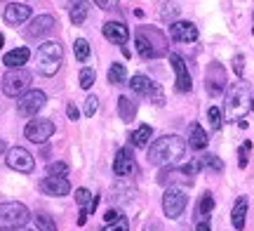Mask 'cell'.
I'll return each instance as SVG.
<instances>
[{
    "label": "cell",
    "mask_w": 254,
    "mask_h": 231,
    "mask_svg": "<svg viewBox=\"0 0 254 231\" xmlns=\"http://www.w3.org/2000/svg\"><path fill=\"white\" fill-rule=\"evenodd\" d=\"M57 26V19L52 14H38V17L31 19V24L26 28V36L28 38H45L52 28Z\"/></svg>",
    "instance_id": "12"
},
{
    "label": "cell",
    "mask_w": 254,
    "mask_h": 231,
    "mask_svg": "<svg viewBox=\"0 0 254 231\" xmlns=\"http://www.w3.org/2000/svg\"><path fill=\"white\" fill-rule=\"evenodd\" d=\"M28 57H31L28 47H17V50H12V52H7V55L2 57V64L7 66V69H24Z\"/></svg>",
    "instance_id": "20"
},
{
    "label": "cell",
    "mask_w": 254,
    "mask_h": 231,
    "mask_svg": "<svg viewBox=\"0 0 254 231\" xmlns=\"http://www.w3.org/2000/svg\"><path fill=\"white\" fill-rule=\"evenodd\" d=\"M247 94H250L247 83H236L231 87V92L226 97V120H243V116L250 109Z\"/></svg>",
    "instance_id": "4"
},
{
    "label": "cell",
    "mask_w": 254,
    "mask_h": 231,
    "mask_svg": "<svg viewBox=\"0 0 254 231\" xmlns=\"http://www.w3.org/2000/svg\"><path fill=\"white\" fill-rule=\"evenodd\" d=\"M47 102V94L43 90H28L19 97L17 102V111L19 116H24V118H31V116H36Z\"/></svg>",
    "instance_id": "7"
},
{
    "label": "cell",
    "mask_w": 254,
    "mask_h": 231,
    "mask_svg": "<svg viewBox=\"0 0 254 231\" xmlns=\"http://www.w3.org/2000/svg\"><path fill=\"white\" fill-rule=\"evenodd\" d=\"M62 59H64V47L62 43L57 40H45L43 45L38 47L36 52V62H38V74L40 76H55L62 66Z\"/></svg>",
    "instance_id": "2"
},
{
    "label": "cell",
    "mask_w": 254,
    "mask_h": 231,
    "mask_svg": "<svg viewBox=\"0 0 254 231\" xmlns=\"http://www.w3.org/2000/svg\"><path fill=\"white\" fill-rule=\"evenodd\" d=\"M252 33H254V26H252Z\"/></svg>",
    "instance_id": "51"
},
{
    "label": "cell",
    "mask_w": 254,
    "mask_h": 231,
    "mask_svg": "<svg viewBox=\"0 0 254 231\" xmlns=\"http://www.w3.org/2000/svg\"><path fill=\"white\" fill-rule=\"evenodd\" d=\"M97 80V74H94V69H82L80 71V87L82 90H90L92 85Z\"/></svg>",
    "instance_id": "33"
},
{
    "label": "cell",
    "mask_w": 254,
    "mask_h": 231,
    "mask_svg": "<svg viewBox=\"0 0 254 231\" xmlns=\"http://www.w3.org/2000/svg\"><path fill=\"white\" fill-rule=\"evenodd\" d=\"M92 198H94V196H92L87 189H78V191H75V203L80 205V210L82 208H90Z\"/></svg>",
    "instance_id": "34"
},
{
    "label": "cell",
    "mask_w": 254,
    "mask_h": 231,
    "mask_svg": "<svg viewBox=\"0 0 254 231\" xmlns=\"http://www.w3.org/2000/svg\"><path fill=\"white\" fill-rule=\"evenodd\" d=\"M207 132L200 128V123H190V128H189V144L193 151H202V149H207Z\"/></svg>",
    "instance_id": "19"
},
{
    "label": "cell",
    "mask_w": 254,
    "mask_h": 231,
    "mask_svg": "<svg viewBox=\"0 0 254 231\" xmlns=\"http://www.w3.org/2000/svg\"><path fill=\"white\" fill-rule=\"evenodd\" d=\"M170 36L179 43H195L198 40V26L190 24V21H172Z\"/></svg>",
    "instance_id": "14"
},
{
    "label": "cell",
    "mask_w": 254,
    "mask_h": 231,
    "mask_svg": "<svg viewBox=\"0 0 254 231\" xmlns=\"http://www.w3.org/2000/svg\"><path fill=\"white\" fill-rule=\"evenodd\" d=\"M71 24H75V26H80L82 21L87 19V14H90V2H85V0H80V2H75L71 7Z\"/></svg>",
    "instance_id": "26"
},
{
    "label": "cell",
    "mask_w": 254,
    "mask_h": 231,
    "mask_svg": "<svg viewBox=\"0 0 254 231\" xmlns=\"http://www.w3.org/2000/svg\"><path fill=\"white\" fill-rule=\"evenodd\" d=\"M40 189L45 191L47 196H66L71 191V184L66 177H50L47 175L43 182H40Z\"/></svg>",
    "instance_id": "16"
},
{
    "label": "cell",
    "mask_w": 254,
    "mask_h": 231,
    "mask_svg": "<svg viewBox=\"0 0 254 231\" xmlns=\"http://www.w3.org/2000/svg\"><path fill=\"white\" fill-rule=\"evenodd\" d=\"M31 220V213L24 203L19 201H7L0 203V231H17L24 229Z\"/></svg>",
    "instance_id": "3"
},
{
    "label": "cell",
    "mask_w": 254,
    "mask_h": 231,
    "mask_svg": "<svg viewBox=\"0 0 254 231\" xmlns=\"http://www.w3.org/2000/svg\"><path fill=\"white\" fill-rule=\"evenodd\" d=\"M87 217H90V213H87V208H82V210H80V215H78V224H80V227H82V224L87 222Z\"/></svg>",
    "instance_id": "45"
},
{
    "label": "cell",
    "mask_w": 254,
    "mask_h": 231,
    "mask_svg": "<svg viewBox=\"0 0 254 231\" xmlns=\"http://www.w3.org/2000/svg\"><path fill=\"white\" fill-rule=\"evenodd\" d=\"M245 217H247V198L240 196L236 201V205H233V213H231V222H233V227L238 231L245 229Z\"/></svg>",
    "instance_id": "22"
},
{
    "label": "cell",
    "mask_w": 254,
    "mask_h": 231,
    "mask_svg": "<svg viewBox=\"0 0 254 231\" xmlns=\"http://www.w3.org/2000/svg\"><path fill=\"white\" fill-rule=\"evenodd\" d=\"M212 210H214V198H212L209 191H205V194L200 196L198 208H195V222H207Z\"/></svg>",
    "instance_id": "23"
},
{
    "label": "cell",
    "mask_w": 254,
    "mask_h": 231,
    "mask_svg": "<svg viewBox=\"0 0 254 231\" xmlns=\"http://www.w3.org/2000/svg\"><path fill=\"white\" fill-rule=\"evenodd\" d=\"M33 220H36L38 231H57V222L47 213H36L33 215Z\"/></svg>",
    "instance_id": "28"
},
{
    "label": "cell",
    "mask_w": 254,
    "mask_h": 231,
    "mask_svg": "<svg viewBox=\"0 0 254 231\" xmlns=\"http://www.w3.org/2000/svg\"><path fill=\"white\" fill-rule=\"evenodd\" d=\"M5 21L12 24V26H17V24H24L28 17H31V7L24 5V2H9L7 7H5Z\"/></svg>",
    "instance_id": "17"
},
{
    "label": "cell",
    "mask_w": 254,
    "mask_h": 231,
    "mask_svg": "<svg viewBox=\"0 0 254 231\" xmlns=\"http://www.w3.org/2000/svg\"><path fill=\"white\" fill-rule=\"evenodd\" d=\"M136 31H141L146 36V40L151 43V47H153L155 57H160L163 52H167V38L163 36V31H158V28H151V26H139Z\"/></svg>",
    "instance_id": "18"
},
{
    "label": "cell",
    "mask_w": 254,
    "mask_h": 231,
    "mask_svg": "<svg viewBox=\"0 0 254 231\" xmlns=\"http://www.w3.org/2000/svg\"><path fill=\"white\" fill-rule=\"evenodd\" d=\"M94 5L109 12V9H116V7H118V0H94Z\"/></svg>",
    "instance_id": "41"
},
{
    "label": "cell",
    "mask_w": 254,
    "mask_h": 231,
    "mask_svg": "<svg viewBox=\"0 0 254 231\" xmlns=\"http://www.w3.org/2000/svg\"><path fill=\"white\" fill-rule=\"evenodd\" d=\"M31 80H33V76L28 69H9L2 76V92L7 97H21L31 90Z\"/></svg>",
    "instance_id": "5"
},
{
    "label": "cell",
    "mask_w": 254,
    "mask_h": 231,
    "mask_svg": "<svg viewBox=\"0 0 254 231\" xmlns=\"http://www.w3.org/2000/svg\"><path fill=\"white\" fill-rule=\"evenodd\" d=\"M141 231H163V224H160V220H148Z\"/></svg>",
    "instance_id": "43"
},
{
    "label": "cell",
    "mask_w": 254,
    "mask_h": 231,
    "mask_svg": "<svg viewBox=\"0 0 254 231\" xmlns=\"http://www.w3.org/2000/svg\"><path fill=\"white\" fill-rule=\"evenodd\" d=\"M151 99H153V104H163L165 102V92L158 87V85H153V90H151V94H148Z\"/></svg>",
    "instance_id": "40"
},
{
    "label": "cell",
    "mask_w": 254,
    "mask_h": 231,
    "mask_svg": "<svg viewBox=\"0 0 254 231\" xmlns=\"http://www.w3.org/2000/svg\"><path fill=\"white\" fill-rule=\"evenodd\" d=\"M17 231H33V229H26V227H24V229H17Z\"/></svg>",
    "instance_id": "50"
},
{
    "label": "cell",
    "mask_w": 254,
    "mask_h": 231,
    "mask_svg": "<svg viewBox=\"0 0 254 231\" xmlns=\"http://www.w3.org/2000/svg\"><path fill=\"white\" fill-rule=\"evenodd\" d=\"M226 71H224V66L217 64V62H212L207 69V76H205V87H207L209 97H219V94L226 90Z\"/></svg>",
    "instance_id": "9"
},
{
    "label": "cell",
    "mask_w": 254,
    "mask_h": 231,
    "mask_svg": "<svg viewBox=\"0 0 254 231\" xmlns=\"http://www.w3.org/2000/svg\"><path fill=\"white\" fill-rule=\"evenodd\" d=\"M7 165L12 167V170H17V172H24V175H28V172H33V167H36V160H33V156L28 154L24 147H12L7 149Z\"/></svg>",
    "instance_id": "8"
},
{
    "label": "cell",
    "mask_w": 254,
    "mask_h": 231,
    "mask_svg": "<svg viewBox=\"0 0 254 231\" xmlns=\"http://www.w3.org/2000/svg\"><path fill=\"white\" fill-rule=\"evenodd\" d=\"M97 106H99V99H97L94 94H90V97L85 99V106H82V111H85V116H87V118H92V116L97 113Z\"/></svg>",
    "instance_id": "36"
},
{
    "label": "cell",
    "mask_w": 254,
    "mask_h": 231,
    "mask_svg": "<svg viewBox=\"0 0 254 231\" xmlns=\"http://www.w3.org/2000/svg\"><path fill=\"white\" fill-rule=\"evenodd\" d=\"M179 12H182V7H179L177 2H172V0H167V2H163V5H160V17L167 19V21H172Z\"/></svg>",
    "instance_id": "31"
},
{
    "label": "cell",
    "mask_w": 254,
    "mask_h": 231,
    "mask_svg": "<svg viewBox=\"0 0 254 231\" xmlns=\"http://www.w3.org/2000/svg\"><path fill=\"white\" fill-rule=\"evenodd\" d=\"M113 172L118 177H129L134 172V154H132V147H123L118 154H116Z\"/></svg>",
    "instance_id": "13"
},
{
    "label": "cell",
    "mask_w": 254,
    "mask_h": 231,
    "mask_svg": "<svg viewBox=\"0 0 254 231\" xmlns=\"http://www.w3.org/2000/svg\"><path fill=\"white\" fill-rule=\"evenodd\" d=\"M123 215H120V210H116V208H111V210H106L104 213V222L111 224V222H116V220H120Z\"/></svg>",
    "instance_id": "42"
},
{
    "label": "cell",
    "mask_w": 254,
    "mask_h": 231,
    "mask_svg": "<svg viewBox=\"0 0 254 231\" xmlns=\"http://www.w3.org/2000/svg\"><path fill=\"white\" fill-rule=\"evenodd\" d=\"M207 116H209L212 128H214V130H221V125H224V116H221V111H219L217 106H212V109L207 111Z\"/></svg>",
    "instance_id": "35"
},
{
    "label": "cell",
    "mask_w": 254,
    "mask_h": 231,
    "mask_svg": "<svg viewBox=\"0 0 254 231\" xmlns=\"http://www.w3.org/2000/svg\"><path fill=\"white\" fill-rule=\"evenodd\" d=\"M2 45H5V38H2V33H0V50H2Z\"/></svg>",
    "instance_id": "48"
},
{
    "label": "cell",
    "mask_w": 254,
    "mask_h": 231,
    "mask_svg": "<svg viewBox=\"0 0 254 231\" xmlns=\"http://www.w3.org/2000/svg\"><path fill=\"white\" fill-rule=\"evenodd\" d=\"M200 165L209 167V170H214V172H221V170H224V160H221V158H217L214 154H207V156L200 158Z\"/></svg>",
    "instance_id": "30"
},
{
    "label": "cell",
    "mask_w": 254,
    "mask_h": 231,
    "mask_svg": "<svg viewBox=\"0 0 254 231\" xmlns=\"http://www.w3.org/2000/svg\"><path fill=\"white\" fill-rule=\"evenodd\" d=\"M186 203H189V196L182 186H167V191L163 194V213L170 220H177L184 213Z\"/></svg>",
    "instance_id": "6"
},
{
    "label": "cell",
    "mask_w": 254,
    "mask_h": 231,
    "mask_svg": "<svg viewBox=\"0 0 254 231\" xmlns=\"http://www.w3.org/2000/svg\"><path fill=\"white\" fill-rule=\"evenodd\" d=\"M186 149L189 144L184 142L179 135H165V137L155 139L151 149H148V160L153 165H174V163H182L186 158Z\"/></svg>",
    "instance_id": "1"
},
{
    "label": "cell",
    "mask_w": 254,
    "mask_h": 231,
    "mask_svg": "<svg viewBox=\"0 0 254 231\" xmlns=\"http://www.w3.org/2000/svg\"><path fill=\"white\" fill-rule=\"evenodd\" d=\"M250 109H252V111H254V97H252V104H250Z\"/></svg>",
    "instance_id": "49"
},
{
    "label": "cell",
    "mask_w": 254,
    "mask_h": 231,
    "mask_svg": "<svg viewBox=\"0 0 254 231\" xmlns=\"http://www.w3.org/2000/svg\"><path fill=\"white\" fill-rule=\"evenodd\" d=\"M47 175L50 177H66L68 175V163H64V160L50 163V165H47Z\"/></svg>",
    "instance_id": "32"
},
{
    "label": "cell",
    "mask_w": 254,
    "mask_h": 231,
    "mask_svg": "<svg viewBox=\"0 0 254 231\" xmlns=\"http://www.w3.org/2000/svg\"><path fill=\"white\" fill-rule=\"evenodd\" d=\"M233 71H236L238 78H243V74H245V57L238 55L236 59H233Z\"/></svg>",
    "instance_id": "38"
},
{
    "label": "cell",
    "mask_w": 254,
    "mask_h": 231,
    "mask_svg": "<svg viewBox=\"0 0 254 231\" xmlns=\"http://www.w3.org/2000/svg\"><path fill=\"white\" fill-rule=\"evenodd\" d=\"M170 62H172L174 76H177V90L179 92H189L190 87H193V80H190V74H189V69H186V62L177 52H170Z\"/></svg>",
    "instance_id": "11"
},
{
    "label": "cell",
    "mask_w": 254,
    "mask_h": 231,
    "mask_svg": "<svg viewBox=\"0 0 254 231\" xmlns=\"http://www.w3.org/2000/svg\"><path fill=\"white\" fill-rule=\"evenodd\" d=\"M151 135H153V128L151 125H141V128H136L132 135H129V144L136 149H144L148 142H151Z\"/></svg>",
    "instance_id": "24"
},
{
    "label": "cell",
    "mask_w": 254,
    "mask_h": 231,
    "mask_svg": "<svg viewBox=\"0 0 254 231\" xmlns=\"http://www.w3.org/2000/svg\"><path fill=\"white\" fill-rule=\"evenodd\" d=\"M250 149H252V142H245V144L240 147V154H238V158H240V160H238V165L240 167L247 165V151H250Z\"/></svg>",
    "instance_id": "39"
},
{
    "label": "cell",
    "mask_w": 254,
    "mask_h": 231,
    "mask_svg": "<svg viewBox=\"0 0 254 231\" xmlns=\"http://www.w3.org/2000/svg\"><path fill=\"white\" fill-rule=\"evenodd\" d=\"M24 135H26L28 142L33 144H43L55 135V123L52 120H31L26 128H24Z\"/></svg>",
    "instance_id": "10"
},
{
    "label": "cell",
    "mask_w": 254,
    "mask_h": 231,
    "mask_svg": "<svg viewBox=\"0 0 254 231\" xmlns=\"http://www.w3.org/2000/svg\"><path fill=\"white\" fill-rule=\"evenodd\" d=\"M5 151H7V147H5V142L0 139V154H5Z\"/></svg>",
    "instance_id": "47"
},
{
    "label": "cell",
    "mask_w": 254,
    "mask_h": 231,
    "mask_svg": "<svg viewBox=\"0 0 254 231\" xmlns=\"http://www.w3.org/2000/svg\"><path fill=\"white\" fill-rule=\"evenodd\" d=\"M73 52H75V59H78V62H87V57H90V43H87L85 38H78V40L73 43Z\"/></svg>",
    "instance_id": "29"
},
{
    "label": "cell",
    "mask_w": 254,
    "mask_h": 231,
    "mask_svg": "<svg viewBox=\"0 0 254 231\" xmlns=\"http://www.w3.org/2000/svg\"><path fill=\"white\" fill-rule=\"evenodd\" d=\"M125 78H127L125 64H111V69H109V83L111 85H123Z\"/></svg>",
    "instance_id": "27"
},
{
    "label": "cell",
    "mask_w": 254,
    "mask_h": 231,
    "mask_svg": "<svg viewBox=\"0 0 254 231\" xmlns=\"http://www.w3.org/2000/svg\"><path fill=\"white\" fill-rule=\"evenodd\" d=\"M104 38L113 43V45H125L127 38H129V31H127L125 24H120V21H106L104 24Z\"/></svg>",
    "instance_id": "15"
},
{
    "label": "cell",
    "mask_w": 254,
    "mask_h": 231,
    "mask_svg": "<svg viewBox=\"0 0 254 231\" xmlns=\"http://www.w3.org/2000/svg\"><path fill=\"white\" fill-rule=\"evenodd\" d=\"M153 80L148 78V76H144V74H136V76H132V80H129V90L134 94H139V97H148L151 94V90H153Z\"/></svg>",
    "instance_id": "21"
},
{
    "label": "cell",
    "mask_w": 254,
    "mask_h": 231,
    "mask_svg": "<svg viewBox=\"0 0 254 231\" xmlns=\"http://www.w3.org/2000/svg\"><path fill=\"white\" fill-rule=\"evenodd\" d=\"M66 113H68V120L80 118V111H78V106H75V104H68V106H66Z\"/></svg>",
    "instance_id": "44"
},
{
    "label": "cell",
    "mask_w": 254,
    "mask_h": 231,
    "mask_svg": "<svg viewBox=\"0 0 254 231\" xmlns=\"http://www.w3.org/2000/svg\"><path fill=\"white\" fill-rule=\"evenodd\" d=\"M195 231H212V229H209V224H207V222H198Z\"/></svg>",
    "instance_id": "46"
},
{
    "label": "cell",
    "mask_w": 254,
    "mask_h": 231,
    "mask_svg": "<svg viewBox=\"0 0 254 231\" xmlns=\"http://www.w3.org/2000/svg\"><path fill=\"white\" fill-rule=\"evenodd\" d=\"M118 113L125 123H132L136 118V102H132L129 97H120L118 99Z\"/></svg>",
    "instance_id": "25"
},
{
    "label": "cell",
    "mask_w": 254,
    "mask_h": 231,
    "mask_svg": "<svg viewBox=\"0 0 254 231\" xmlns=\"http://www.w3.org/2000/svg\"><path fill=\"white\" fill-rule=\"evenodd\" d=\"M101 231H129V222H127L125 217H120V220H116V222L106 224Z\"/></svg>",
    "instance_id": "37"
}]
</instances>
